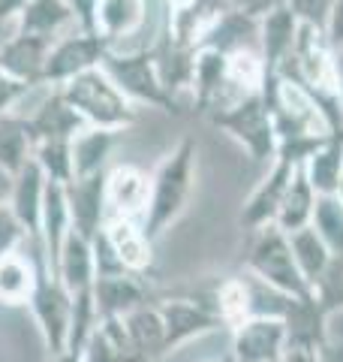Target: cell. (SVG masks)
Returning <instances> with one entry per match:
<instances>
[{"instance_id":"obj_1","label":"cell","mask_w":343,"mask_h":362,"mask_svg":"<svg viewBox=\"0 0 343 362\" xmlns=\"http://www.w3.org/2000/svg\"><path fill=\"white\" fill-rule=\"evenodd\" d=\"M277 76L301 85L316 100V106L323 109L328 130L343 133V82H340L337 52L328 45L325 30L313 25H301L289 58L277 66Z\"/></svg>"},{"instance_id":"obj_2","label":"cell","mask_w":343,"mask_h":362,"mask_svg":"<svg viewBox=\"0 0 343 362\" xmlns=\"http://www.w3.org/2000/svg\"><path fill=\"white\" fill-rule=\"evenodd\" d=\"M193 185H196V139L184 136L151 175V197L142 218V230L151 242H157L184 214Z\"/></svg>"},{"instance_id":"obj_3","label":"cell","mask_w":343,"mask_h":362,"mask_svg":"<svg viewBox=\"0 0 343 362\" xmlns=\"http://www.w3.org/2000/svg\"><path fill=\"white\" fill-rule=\"evenodd\" d=\"M61 94H64L66 103L85 118L88 127L118 133L136 121L133 100L112 82L102 66L70 78L66 85H61Z\"/></svg>"},{"instance_id":"obj_4","label":"cell","mask_w":343,"mask_h":362,"mask_svg":"<svg viewBox=\"0 0 343 362\" xmlns=\"http://www.w3.org/2000/svg\"><path fill=\"white\" fill-rule=\"evenodd\" d=\"M247 269L256 281H262L265 287L283 293V296L301 299L311 296V284L304 281L299 263L292 257V245L280 226H262L259 233L250 235L247 247Z\"/></svg>"},{"instance_id":"obj_5","label":"cell","mask_w":343,"mask_h":362,"mask_svg":"<svg viewBox=\"0 0 343 362\" xmlns=\"http://www.w3.org/2000/svg\"><path fill=\"white\" fill-rule=\"evenodd\" d=\"M208 121L229 133L235 142H241L253 163H268L277 157V130H274V118L262 90L211 112Z\"/></svg>"},{"instance_id":"obj_6","label":"cell","mask_w":343,"mask_h":362,"mask_svg":"<svg viewBox=\"0 0 343 362\" xmlns=\"http://www.w3.org/2000/svg\"><path fill=\"white\" fill-rule=\"evenodd\" d=\"M100 66L109 73V78L124 90V94L130 100H136V103H148L154 109L169 112V115H181V112H184L178 103V97H172L166 90V85L160 82L151 45H148V49H133V52L109 49Z\"/></svg>"},{"instance_id":"obj_7","label":"cell","mask_w":343,"mask_h":362,"mask_svg":"<svg viewBox=\"0 0 343 362\" xmlns=\"http://www.w3.org/2000/svg\"><path fill=\"white\" fill-rule=\"evenodd\" d=\"M30 311L37 320L42 341L49 347V354L57 356L66 350L70 341V323H73V296L70 290L61 284V278H54L45 259H40V272H37V287L30 296Z\"/></svg>"},{"instance_id":"obj_8","label":"cell","mask_w":343,"mask_h":362,"mask_svg":"<svg viewBox=\"0 0 343 362\" xmlns=\"http://www.w3.org/2000/svg\"><path fill=\"white\" fill-rule=\"evenodd\" d=\"M106 52H109V42L102 40L100 33H90V30L66 33V37L54 40L49 58H45L42 85L61 88L76 76L97 70L102 64V58H106Z\"/></svg>"},{"instance_id":"obj_9","label":"cell","mask_w":343,"mask_h":362,"mask_svg":"<svg viewBox=\"0 0 343 362\" xmlns=\"http://www.w3.org/2000/svg\"><path fill=\"white\" fill-rule=\"evenodd\" d=\"M157 308H160V317H163V326H166V354H172L175 347L187 344L199 335L226 329V323L208 305L196 302L193 296H184V293H169V296L157 299Z\"/></svg>"},{"instance_id":"obj_10","label":"cell","mask_w":343,"mask_h":362,"mask_svg":"<svg viewBox=\"0 0 343 362\" xmlns=\"http://www.w3.org/2000/svg\"><path fill=\"white\" fill-rule=\"evenodd\" d=\"M45 185L49 178L42 175L37 160L21 166V173L13 175V190H9V209L18 218L21 230H25V245L42 247V202H45Z\"/></svg>"},{"instance_id":"obj_11","label":"cell","mask_w":343,"mask_h":362,"mask_svg":"<svg viewBox=\"0 0 343 362\" xmlns=\"http://www.w3.org/2000/svg\"><path fill=\"white\" fill-rule=\"evenodd\" d=\"M286 326L280 317H247L232 329V362H280Z\"/></svg>"},{"instance_id":"obj_12","label":"cell","mask_w":343,"mask_h":362,"mask_svg":"<svg viewBox=\"0 0 343 362\" xmlns=\"http://www.w3.org/2000/svg\"><path fill=\"white\" fill-rule=\"evenodd\" d=\"M106 175L109 173H97L88 178H73L66 185V202H70V221H73V233L82 239L94 242L100 230L106 226L109 218V206H106Z\"/></svg>"},{"instance_id":"obj_13","label":"cell","mask_w":343,"mask_h":362,"mask_svg":"<svg viewBox=\"0 0 343 362\" xmlns=\"http://www.w3.org/2000/svg\"><path fill=\"white\" fill-rule=\"evenodd\" d=\"M295 169L299 166L286 163V160H280V157L271 160V169L265 173V178L256 185V190L244 202L241 214H238V223H241L250 235L259 233L262 226L274 223V218H277V211H280V202L286 197V187H289V181L295 175Z\"/></svg>"},{"instance_id":"obj_14","label":"cell","mask_w":343,"mask_h":362,"mask_svg":"<svg viewBox=\"0 0 343 362\" xmlns=\"http://www.w3.org/2000/svg\"><path fill=\"white\" fill-rule=\"evenodd\" d=\"M148 197H151V178H148L139 166L124 163V166L109 169V175H106L109 218H127V221L142 223L145 211H148Z\"/></svg>"},{"instance_id":"obj_15","label":"cell","mask_w":343,"mask_h":362,"mask_svg":"<svg viewBox=\"0 0 343 362\" xmlns=\"http://www.w3.org/2000/svg\"><path fill=\"white\" fill-rule=\"evenodd\" d=\"M109 247L118 257V263L124 266L127 275L145 278L154 269V242L145 235L139 221H127V218H109L102 226Z\"/></svg>"},{"instance_id":"obj_16","label":"cell","mask_w":343,"mask_h":362,"mask_svg":"<svg viewBox=\"0 0 343 362\" xmlns=\"http://www.w3.org/2000/svg\"><path fill=\"white\" fill-rule=\"evenodd\" d=\"M229 106V58L214 49H196L193 66V109L199 115Z\"/></svg>"},{"instance_id":"obj_17","label":"cell","mask_w":343,"mask_h":362,"mask_svg":"<svg viewBox=\"0 0 343 362\" xmlns=\"http://www.w3.org/2000/svg\"><path fill=\"white\" fill-rule=\"evenodd\" d=\"M280 320L286 326V347L319 350V344L328 338V314L313 299V293L301 299H286Z\"/></svg>"},{"instance_id":"obj_18","label":"cell","mask_w":343,"mask_h":362,"mask_svg":"<svg viewBox=\"0 0 343 362\" xmlns=\"http://www.w3.org/2000/svg\"><path fill=\"white\" fill-rule=\"evenodd\" d=\"M299 28L301 21L286 6V0H280L271 13L259 18V54H262V64H265V76H274L277 66L289 58L295 37H299Z\"/></svg>"},{"instance_id":"obj_19","label":"cell","mask_w":343,"mask_h":362,"mask_svg":"<svg viewBox=\"0 0 343 362\" xmlns=\"http://www.w3.org/2000/svg\"><path fill=\"white\" fill-rule=\"evenodd\" d=\"M52 40H40V37H28V33H18L9 37L0 45V70L9 73L18 82H25L28 88L42 85L45 76V58L52 52Z\"/></svg>"},{"instance_id":"obj_20","label":"cell","mask_w":343,"mask_h":362,"mask_svg":"<svg viewBox=\"0 0 343 362\" xmlns=\"http://www.w3.org/2000/svg\"><path fill=\"white\" fill-rule=\"evenodd\" d=\"M154 302V293L145 278L136 275H109L94 281V305L97 317H127L130 311Z\"/></svg>"},{"instance_id":"obj_21","label":"cell","mask_w":343,"mask_h":362,"mask_svg":"<svg viewBox=\"0 0 343 362\" xmlns=\"http://www.w3.org/2000/svg\"><path fill=\"white\" fill-rule=\"evenodd\" d=\"M40 259H45L42 247L25 245L16 254L0 257V305H28L37 287Z\"/></svg>"},{"instance_id":"obj_22","label":"cell","mask_w":343,"mask_h":362,"mask_svg":"<svg viewBox=\"0 0 343 362\" xmlns=\"http://www.w3.org/2000/svg\"><path fill=\"white\" fill-rule=\"evenodd\" d=\"M28 127L33 136V145H37L42 139H76L82 130H88V124L64 100L61 88H52L49 97L37 106V112L28 115Z\"/></svg>"},{"instance_id":"obj_23","label":"cell","mask_w":343,"mask_h":362,"mask_svg":"<svg viewBox=\"0 0 343 362\" xmlns=\"http://www.w3.org/2000/svg\"><path fill=\"white\" fill-rule=\"evenodd\" d=\"M148 25V0H100L94 16V33L109 42V49H121L124 40L136 37Z\"/></svg>"},{"instance_id":"obj_24","label":"cell","mask_w":343,"mask_h":362,"mask_svg":"<svg viewBox=\"0 0 343 362\" xmlns=\"http://www.w3.org/2000/svg\"><path fill=\"white\" fill-rule=\"evenodd\" d=\"M70 233H73V221H70V202H66V185L49 181L42 202V254L52 275L57 272V259H61L64 242Z\"/></svg>"},{"instance_id":"obj_25","label":"cell","mask_w":343,"mask_h":362,"mask_svg":"<svg viewBox=\"0 0 343 362\" xmlns=\"http://www.w3.org/2000/svg\"><path fill=\"white\" fill-rule=\"evenodd\" d=\"M82 362H151L133 347L121 317H102L82 350Z\"/></svg>"},{"instance_id":"obj_26","label":"cell","mask_w":343,"mask_h":362,"mask_svg":"<svg viewBox=\"0 0 343 362\" xmlns=\"http://www.w3.org/2000/svg\"><path fill=\"white\" fill-rule=\"evenodd\" d=\"M250 40H259V18H250L229 6L226 13L202 33L196 49H214L220 54H235V52L250 49Z\"/></svg>"},{"instance_id":"obj_27","label":"cell","mask_w":343,"mask_h":362,"mask_svg":"<svg viewBox=\"0 0 343 362\" xmlns=\"http://www.w3.org/2000/svg\"><path fill=\"white\" fill-rule=\"evenodd\" d=\"M54 278H61V284L70 290V296L94 290L97 269H94V247H90L88 239H82V235H76V233L66 235Z\"/></svg>"},{"instance_id":"obj_28","label":"cell","mask_w":343,"mask_h":362,"mask_svg":"<svg viewBox=\"0 0 343 362\" xmlns=\"http://www.w3.org/2000/svg\"><path fill=\"white\" fill-rule=\"evenodd\" d=\"M304 175L316 197H337L343 185V133H331L325 145L304 163Z\"/></svg>"},{"instance_id":"obj_29","label":"cell","mask_w":343,"mask_h":362,"mask_svg":"<svg viewBox=\"0 0 343 362\" xmlns=\"http://www.w3.org/2000/svg\"><path fill=\"white\" fill-rule=\"evenodd\" d=\"M76 21V13L66 0H30L18 16V33L40 40H61V30Z\"/></svg>"},{"instance_id":"obj_30","label":"cell","mask_w":343,"mask_h":362,"mask_svg":"<svg viewBox=\"0 0 343 362\" xmlns=\"http://www.w3.org/2000/svg\"><path fill=\"white\" fill-rule=\"evenodd\" d=\"M121 320H124V329H127L133 347L139 350L142 356H148L151 362L166 356V326H163V317H160L157 299L130 311L127 317H121Z\"/></svg>"},{"instance_id":"obj_31","label":"cell","mask_w":343,"mask_h":362,"mask_svg":"<svg viewBox=\"0 0 343 362\" xmlns=\"http://www.w3.org/2000/svg\"><path fill=\"white\" fill-rule=\"evenodd\" d=\"M313 209H316V190L311 187V181L304 175V166L295 169V175L286 187V197L280 202V211L274 218V226H280L286 235L304 230L313 221Z\"/></svg>"},{"instance_id":"obj_32","label":"cell","mask_w":343,"mask_h":362,"mask_svg":"<svg viewBox=\"0 0 343 362\" xmlns=\"http://www.w3.org/2000/svg\"><path fill=\"white\" fill-rule=\"evenodd\" d=\"M118 142L114 130L88 127L73 139V178H88L97 173H106V160Z\"/></svg>"},{"instance_id":"obj_33","label":"cell","mask_w":343,"mask_h":362,"mask_svg":"<svg viewBox=\"0 0 343 362\" xmlns=\"http://www.w3.org/2000/svg\"><path fill=\"white\" fill-rule=\"evenodd\" d=\"M33 157V136L28 127V115H0V169L6 175L21 173V166Z\"/></svg>"},{"instance_id":"obj_34","label":"cell","mask_w":343,"mask_h":362,"mask_svg":"<svg viewBox=\"0 0 343 362\" xmlns=\"http://www.w3.org/2000/svg\"><path fill=\"white\" fill-rule=\"evenodd\" d=\"M289 245H292V257H295V263H299L304 281L313 290V284L323 278V272L331 263V251L325 247V242L319 239V233L313 230V226H304V230L292 233Z\"/></svg>"},{"instance_id":"obj_35","label":"cell","mask_w":343,"mask_h":362,"mask_svg":"<svg viewBox=\"0 0 343 362\" xmlns=\"http://www.w3.org/2000/svg\"><path fill=\"white\" fill-rule=\"evenodd\" d=\"M33 160L42 169V175L54 185L73 181V139H42L33 145Z\"/></svg>"},{"instance_id":"obj_36","label":"cell","mask_w":343,"mask_h":362,"mask_svg":"<svg viewBox=\"0 0 343 362\" xmlns=\"http://www.w3.org/2000/svg\"><path fill=\"white\" fill-rule=\"evenodd\" d=\"M311 226L325 242L331 257H343V199L340 197H316Z\"/></svg>"},{"instance_id":"obj_37","label":"cell","mask_w":343,"mask_h":362,"mask_svg":"<svg viewBox=\"0 0 343 362\" xmlns=\"http://www.w3.org/2000/svg\"><path fill=\"white\" fill-rule=\"evenodd\" d=\"M311 293L328 317L343 311V257H331L328 269L323 272V278L316 281Z\"/></svg>"},{"instance_id":"obj_38","label":"cell","mask_w":343,"mask_h":362,"mask_svg":"<svg viewBox=\"0 0 343 362\" xmlns=\"http://www.w3.org/2000/svg\"><path fill=\"white\" fill-rule=\"evenodd\" d=\"M286 6L292 9L301 25H313L319 30H325L331 9H335V0H286Z\"/></svg>"},{"instance_id":"obj_39","label":"cell","mask_w":343,"mask_h":362,"mask_svg":"<svg viewBox=\"0 0 343 362\" xmlns=\"http://www.w3.org/2000/svg\"><path fill=\"white\" fill-rule=\"evenodd\" d=\"M21 247H25V230L6 202V206H0V257L16 254Z\"/></svg>"},{"instance_id":"obj_40","label":"cell","mask_w":343,"mask_h":362,"mask_svg":"<svg viewBox=\"0 0 343 362\" xmlns=\"http://www.w3.org/2000/svg\"><path fill=\"white\" fill-rule=\"evenodd\" d=\"M28 90H30V88H28L25 82H18V78H13L9 73L0 70V115L13 109L18 100L28 94Z\"/></svg>"},{"instance_id":"obj_41","label":"cell","mask_w":343,"mask_h":362,"mask_svg":"<svg viewBox=\"0 0 343 362\" xmlns=\"http://www.w3.org/2000/svg\"><path fill=\"white\" fill-rule=\"evenodd\" d=\"M325 40L335 52H343V0H335V9H331V18L325 28Z\"/></svg>"},{"instance_id":"obj_42","label":"cell","mask_w":343,"mask_h":362,"mask_svg":"<svg viewBox=\"0 0 343 362\" xmlns=\"http://www.w3.org/2000/svg\"><path fill=\"white\" fill-rule=\"evenodd\" d=\"M277 4L280 0H229V6L238 9V13H244V16H250V18H262L265 13H271Z\"/></svg>"},{"instance_id":"obj_43","label":"cell","mask_w":343,"mask_h":362,"mask_svg":"<svg viewBox=\"0 0 343 362\" xmlns=\"http://www.w3.org/2000/svg\"><path fill=\"white\" fill-rule=\"evenodd\" d=\"M316 359H319V362H343V341H337V338L328 335L325 341L319 344Z\"/></svg>"},{"instance_id":"obj_44","label":"cell","mask_w":343,"mask_h":362,"mask_svg":"<svg viewBox=\"0 0 343 362\" xmlns=\"http://www.w3.org/2000/svg\"><path fill=\"white\" fill-rule=\"evenodd\" d=\"M28 4L30 0H0V25H4L6 18H18Z\"/></svg>"},{"instance_id":"obj_45","label":"cell","mask_w":343,"mask_h":362,"mask_svg":"<svg viewBox=\"0 0 343 362\" xmlns=\"http://www.w3.org/2000/svg\"><path fill=\"white\" fill-rule=\"evenodd\" d=\"M9 190H13V175H6L4 169H0V206L9 202Z\"/></svg>"},{"instance_id":"obj_46","label":"cell","mask_w":343,"mask_h":362,"mask_svg":"<svg viewBox=\"0 0 343 362\" xmlns=\"http://www.w3.org/2000/svg\"><path fill=\"white\" fill-rule=\"evenodd\" d=\"M52 362H82V354H73V350H64V354L52 356Z\"/></svg>"}]
</instances>
